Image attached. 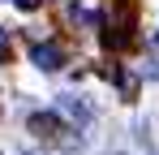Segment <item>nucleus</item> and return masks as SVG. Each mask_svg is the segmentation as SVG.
Listing matches in <instances>:
<instances>
[{"mask_svg": "<svg viewBox=\"0 0 159 155\" xmlns=\"http://www.w3.org/2000/svg\"><path fill=\"white\" fill-rule=\"evenodd\" d=\"M30 60H34L39 69H48V73H52V69L65 65V52H60V43H34V48H30Z\"/></svg>", "mask_w": 159, "mask_h": 155, "instance_id": "obj_1", "label": "nucleus"}, {"mask_svg": "<svg viewBox=\"0 0 159 155\" xmlns=\"http://www.w3.org/2000/svg\"><path fill=\"white\" fill-rule=\"evenodd\" d=\"M9 56H13V43H9V30L0 26V60H9Z\"/></svg>", "mask_w": 159, "mask_h": 155, "instance_id": "obj_2", "label": "nucleus"}, {"mask_svg": "<svg viewBox=\"0 0 159 155\" xmlns=\"http://www.w3.org/2000/svg\"><path fill=\"white\" fill-rule=\"evenodd\" d=\"M17 9H39V0H13Z\"/></svg>", "mask_w": 159, "mask_h": 155, "instance_id": "obj_3", "label": "nucleus"}, {"mask_svg": "<svg viewBox=\"0 0 159 155\" xmlns=\"http://www.w3.org/2000/svg\"><path fill=\"white\" fill-rule=\"evenodd\" d=\"M116 155H120V151H116Z\"/></svg>", "mask_w": 159, "mask_h": 155, "instance_id": "obj_4", "label": "nucleus"}]
</instances>
